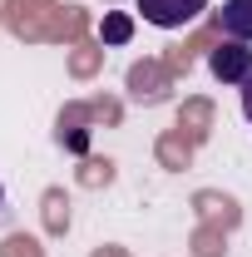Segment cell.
<instances>
[{"mask_svg":"<svg viewBox=\"0 0 252 257\" xmlns=\"http://www.w3.org/2000/svg\"><path fill=\"white\" fill-rule=\"evenodd\" d=\"M134 5H139V15L149 25H158V30H183V25H193L208 10V0H134Z\"/></svg>","mask_w":252,"mask_h":257,"instance_id":"6da1fadb","label":"cell"},{"mask_svg":"<svg viewBox=\"0 0 252 257\" xmlns=\"http://www.w3.org/2000/svg\"><path fill=\"white\" fill-rule=\"evenodd\" d=\"M242 114H247V124H252V79L242 84Z\"/></svg>","mask_w":252,"mask_h":257,"instance_id":"5b68a950","label":"cell"},{"mask_svg":"<svg viewBox=\"0 0 252 257\" xmlns=\"http://www.w3.org/2000/svg\"><path fill=\"white\" fill-rule=\"evenodd\" d=\"M99 35H104V45H129L134 40V20H129L124 10H114V15H104Z\"/></svg>","mask_w":252,"mask_h":257,"instance_id":"277c9868","label":"cell"},{"mask_svg":"<svg viewBox=\"0 0 252 257\" xmlns=\"http://www.w3.org/2000/svg\"><path fill=\"white\" fill-rule=\"evenodd\" d=\"M218 25H222V35H227V40L252 45V0H222Z\"/></svg>","mask_w":252,"mask_h":257,"instance_id":"3957f363","label":"cell"},{"mask_svg":"<svg viewBox=\"0 0 252 257\" xmlns=\"http://www.w3.org/2000/svg\"><path fill=\"white\" fill-rule=\"evenodd\" d=\"M0 203H5V188H0Z\"/></svg>","mask_w":252,"mask_h":257,"instance_id":"8992f818","label":"cell"},{"mask_svg":"<svg viewBox=\"0 0 252 257\" xmlns=\"http://www.w3.org/2000/svg\"><path fill=\"white\" fill-rule=\"evenodd\" d=\"M208 69L218 74L222 84H237V89H242V84L252 79V50L242 45V40H222L218 50L208 55Z\"/></svg>","mask_w":252,"mask_h":257,"instance_id":"7a4b0ae2","label":"cell"}]
</instances>
